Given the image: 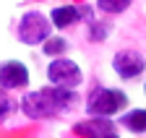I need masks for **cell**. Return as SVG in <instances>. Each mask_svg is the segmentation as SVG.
<instances>
[{"instance_id": "6da1fadb", "label": "cell", "mask_w": 146, "mask_h": 138, "mask_svg": "<svg viewBox=\"0 0 146 138\" xmlns=\"http://www.w3.org/2000/svg\"><path fill=\"white\" fill-rule=\"evenodd\" d=\"M78 91L73 89H39V91H26L21 99V110L29 120H47L60 112H70L78 107Z\"/></svg>"}, {"instance_id": "7a4b0ae2", "label": "cell", "mask_w": 146, "mask_h": 138, "mask_svg": "<svg viewBox=\"0 0 146 138\" xmlns=\"http://www.w3.org/2000/svg\"><path fill=\"white\" fill-rule=\"evenodd\" d=\"M128 107V94L123 89H112V86H99L86 96V112L91 117H115Z\"/></svg>"}, {"instance_id": "3957f363", "label": "cell", "mask_w": 146, "mask_h": 138, "mask_svg": "<svg viewBox=\"0 0 146 138\" xmlns=\"http://www.w3.org/2000/svg\"><path fill=\"white\" fill-rule=\"evenodd\" d=\"M16 34H18V39H21L24 44L36 47V44H44L52 37V24H50V18L44 13L29 11V13L21 16V21H18V26H16Z\"/></svg>"}, {"instance_id": "277c9868", "label": "cell", "mask_w": 146, "mask_h": 138, "mask_svg": "<svg viewBox=\"0 0 146 138\" xmlns=\"http://www.w3.org/2000/svg\"><path fill=\"white\" fill-rule=\"evenodd\" d=\"M47 81L55 86V89H78V83L84 81V73L76 60L70 57H55L47 65Z\"/></svg>"}, {"instance_id": "5b68a950", "label": "cell", "mask_w": 146, "mask_h": 138, "mask_svg": "<svg viewBox=\"0 0 146 138\" xmlns=\"http://www.w3.org/2000/svg\"><path fill=\"white\" fill-rule=\"evenodd\" d=\"M112 68H115V76L123 81H133L146 71V57L136 50H120L112 57Z\"/></svg>"}, {"instance_id": "8992f818", "label": "cell", "mask_w": 146, "mask_h": 138, "mask_svg": "<svg viewBox=\"0 0 146 138\" xmlns=\"http://www.w3.org/2000/svg\"><path fill=\"white\" fill-rule=\"evenodd\" d=\"M29 68L21 60H5L0 63V91H16L29 86Z\"/></svg>"}, {"instance_id": "52a82bcc", "label": "cell", "mask_w": 146, "mask_h": 138, "mask_svg": "<svg viewBox=\"0 0 146 138\" xmlns=\"http://www.w3.org/2000/svg\"><path fill=\"white\" fill-rule=\"evenodd\" d=\"M47 18H50L52 29H68L81 18H91V13H89V8H81V5H55Z\"/></svg>"}, {"instance_id": "ba28073f", "label": "cell", "mask_w": 146, "mask_h": 138, "mask_svg": "<svg viewBox=\"0 0 146 138\" xmlns=\"http://www.w3.org/2000/svg\"><path fill=\"white\" fill-rule=\"evenodd\" d=\"M120 125L131 133H146V110H128L120 115Z\"/></svg>"}, {"instance_id": "9c48e42d", "label": "cell", "mask_w": 146, "mask_h": 138, "mask_svg": "<svg viewBox=\"0 0 146 138\" xmlns=\"http://www.w3.org/2000/svg\"><path fill=\"white\" fill-rule=\"evenodd\" d=\"M68 47H70V44H68V39H65V37H50V39L42 44V52H44L47 57H52V60H55V57H63Z\"/></svg>"}, {"instance_id": "30bf717a", "label": "cell", "mask_w": 146, "mask_h": 138, "mask_svg": "<svg viewBox=\"0 0 146 138\" xmlns=\"http://www.w3.org/2000/svg\"><path fill=\"white\" fill-rule=\"evenodd\" d=\"M97 8L102 13L117 16V13H125L128 8H131V0H97Z\"/></svg>"}, {"instance_id": "8fae6325", "label": "cell", "mask_w": 146, "mask_h": 138, "mask_svg": "<svg viewBox=\"0 0 146 138\" xmlns=\"http://www.w3.org/2000/svg\"><path fill=\"white\" fill-rule=\"evenodd\" d=\"M89 37L94 39V42H102L110 37V24H102V21H91L89 26Z\"/></svg>"}, {"instance_id": "7c38bea8", "label": "cell", "mask_w": 146, "mask_h": 138, "mask_svg": "<svg viewBox=\"0 0 146 138\" xmlns=\"http://www.w3.org/2000/svg\"><path fill=\"white\" fill-rule=\"evenodd\" d=\"M13 107H16V104L8 99V94H5V91H0V120L8 117V115L13 112Z\"/></svg>"}, {"instance_id": "4fadbf2b", "label": "cell", "mask_w": 146, "mask_h": 138, "mask_svg": "<svg viewBox=\"0 0 146 138\" xmlns=\"http://www.w3.org/2000/svg\"><path fill=\"white\" fill-rule=\"evenodd\" d=\"M91 138H120V135H117L115 128H107V130H102V133H97V135H91Z\"/></svg>"}, {"instance_id": "5bb4252c", "label": "cell", "mask_w": 146, "mask_h": 138, "mask_svg": "<svg viewBox=\"0 0 146 138\" xmlns=\"http://www.w3.org/2000/svg\"><path fill=\"white\" fill-rule=\"evenodd\" d=\"M143 94H146V83H143Z\"/></svg>"}]
</instances>
